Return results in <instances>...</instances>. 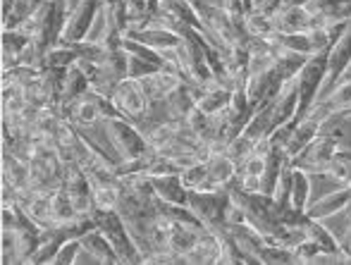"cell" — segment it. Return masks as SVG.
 <instances>
[{"mask_svg":"<svg viewBox=\"0 0 351 265\" xmlns=\"http://www.w3.org/2000/svg\"><path fill=\"white\" fill-rule=\"evenodd\" d=\"M79 249H82V239H67V242L60 247V251L56 253V258H53L51 265H74Z\"/></svg>","mask_w":351,"mask_h":265,"instance_id":"39","label":"cell"},{"mask_svg":"<svg viewBox=\"0 0 351 265\" xmlns=\"http://www.w3.org/2000/svg\"><path fill=\"white\" fill-rule=\"evenodd\" d=\"M315 27L313 14L308 8L301 5H285L278 14V34H294V31H311Z\"/></svg>","mask_w":351,"mask_h":265,"instance_id":"15","label":"cell"},{"mask_svg":"<svg viewBox=\"0 0 351 265\" xmlns=\"http://www.w3.org/2000/svg\"><path fill=\"white\" fill-rule=\"evenodd\" d=\"M275 38L282 43L285 48L289 51H296L301 55H313L315 46H313V38H311L308 31H294V34H275Z\"/></svg>","mask_w":351,"mask_h":265,"instance_id":"35","label":"cell"},{"mask_svg":"<svg viewBox=\"0 0 351 265\" xmlns=\"http://www.w3.org/2000/svg\"><path fill=\"white\" fill-rule=\"evenodd\" d=\"M29 43L32 38L22 29H3V70H12L19 65V58Z\"/></svg>","mask_w":351,"mask_h":265,"instance_id":"20","label":"cell"},{"mask_svg":"<svg viewBox=\"0 0 351 265\" xmlns=\"http://www.w3.org/2000/svg\"><path fill=\"white\" fill-rule=\"evenodd\" d=\"M82 247L86 249V251H91L93 256L98 258V263H101V265H122L120 256H117V251H115V247H112L110 239H108L98 227L88 229V232L84 234Z\"/></svg>","mask_w":351,"mask_h":265,"instance_id":"18","label":"cell"},{"mask_svg":"<svg viewBox=\"0 0 351 265\" xmlns=\"http://www.w3.org/2000/svg\"><path fill=\"white\" fill-rule=\"evenodd\" d=\"M323 101H328L330 110H332L335 115H339V112H351V79L342 81V84L335 88L328 98H323Z\"/></svg>","mask_w":351,"mask_h":265,"instance_id":"37","label":"cell"},{"mask_svg":"<svg viewBox=\"0 0 351 265\" xmlns=\"http://www.w3.org/2000/svg\"><path fill=\"white\" fill-rule=\"evenodd\" d=\"M328 175L339 184H351V149H337L328 165Z\"/></svg>","mask_w":351,"mask_h":265,"instance_id":"34","label":"cell"},{"mask_svg":"<svg viewBox=\"0 0 351 265\" xmlns=\"http://www.w3.org/2000/svg\"><path fill=\"white\" fill-rule=\"evenodd\" d=\"M330 48L306 58L304 67H301L299 75H296V86H299V110H296V122H299L301 117L313 108V103L320 98V91H323V84H325V75H328Z\"/></svg>","mask_w":351,"mask_h":265,"instance_id":"2","label":"cell"},{"mask_svg":"<svg viewBox=\"0 0 351 265\" xmlns=\"http://www.w3.org/2000/svg\"><path fill=\"white\" fill-rule=\"evenodd\" d=\"M306 8L313 14L315 27H335V24L351 22V0H313Z\"/></svg>","mask_w":351,"mask_h":265,"instance_id":"9","label":"cell"},{"mask_svg":"<svg viewBox=\"0 0 351 265\" xmlns=\"http://www.w3.org/2000/svg\"><path fill=\"white\" fill-rule=\"evenodd\" d=\"M191 3H194V0H191ZM201 3H210V5H220L222 0H201Z\"/></svg>","mask_w":351,"mask_h":265,"instance_id":"45","label":"cell"},{"mask_svg":"<svg viewBox=\"0 0 351 265\" xmlns=\"http://www.w3.org/2000/svg\"><path fill=\"white\" fill-rule=\"evenodd\" d=\"M165 103H167V110H170L172 120H184L196 108V86H191V84L177 86L175 91L165 98Z\"/></svg>","mask_w":351,"mask_h":265,"instance_id":"22","label":"cell"},{"mask_svg":"<svg viewBox=\"0 0 351 265\" xmlns=\"http://www.w3.org/2000/svg\"><path fill=\"white\" fill-rule=\"evenodd\" d=\"M112 103L115 108L127 117V120H136L143 117L151 108V96L143 91L139 79H122L112 91Z\"/></svg>","mask_w":351,"mask_h":265,"instance_id":"6","label":"cell"},{"mask_svg":"<svg viewBox=\"0 0 351 265\" xmlns=\"http://www.w3.org/2000/svg\"><path fill=\"white\" fill-rule=\"evenodd\" d=\"M77 218H86V215H79L77 208L72 205L70 196H67L65 186L58 189L53 194V220H56V227L58 225H67V223H74Z\"/></svg>","mask_w":351,"mask_h":265,"instance_id":"30","label":"cell"},{"mask_svg":"<svg viewBox=\"0 0 351 265\" xmlns=\"http://www.w3.org/2000/svg\"><path fill=\"white\" fill-rule=\"evenodd\" d=\"M3 184L12 186L14 191L29 189V163L19 160L10 151L3 149Z\"/></svg>","mask_w":351,"mask_h":265,"instance_id":"21","label":"cell"},{"mask_svg":"<svg viewBox=\"0 0 351 265\" xmlns=\"http://www.w3.org/2000/svg\"><path fill=\"white\" fill-rule=\"evenodd\" d=\"M220 261V239L215 232L204 229V234L199 237V242L194 244L189 253L184 256V263H196V265H213Z\"/></svg>","mask_w":351,"mask_h":265,"instance_id":"19","label":"cell"},{"mask_svg":"<svg viewBox=\"0 0 351 265\" xmlns=\"http://www.w3.org/2000/svg\"><path fill=\"white\" fill-rule=\"evenodd\" d=\"M77 60H79V55H77L74 43L58 41L46 51V67L48 70H70Z\"/></svg>","mask_w":351,"mask_h":265,"instance_id":"26","label":"cell"},{"mask_svg":"<svg viewBox=\"0 0 351 265\" xmlns=\"http://www.w3.org/2000/svg\"><path fill=\"white\" fill-rule=\"evenodd\" d=\"M296 110H299V86H296V77L285 81L278 98L273 101V125H287V122H296Z\"/></svg>","mask_w":351,"mask_h":265,"instance_id":"13","label":"cell"},{"mask_svg":"<svg viewBox=\"0 0 351 265\" xmlns=\"http://www.w3.org/2000/svg\"><path fill=\"white\" fill-rule=\"evenodd\" d=\"M79 3H82V0H65V8H67V12H72V10L77 8Z\"/></svg>","mask_w":351,"mask_h":265,"instance_id":"43","label":"cell"},{"mask_svg":"<svg viewBox=\"0 0 351 265\" xmlns=\"http://www.w3.org/2000/svg\"><path fill=\"white\" fill-rule=\"evenodd\" d=\"M182 181H184L186 189H201V191H208V165L206 160H199V163H191L182 170Z\"/></svg>","mask_w":351,"mask_h":265,"instance_id":"33","label":"cell"},{"mask_svg":"<svg viewBox=\"0 0 351 265\" xmlns=\"http://www.w3.org/2000/svg\"><path fill=\"white\" fill-rule=\"evenodd\" d=\"M217 239H220V261L222 265H249L246 261V256L241 253L239 244L234 242V237H232L230 229H225L222 234H217Z\"/></svg>","mask_w":351,"mask_h":265,"instance_id":"31","label":"cell"},{"mask_svg":"<svg viewBox=\"0 0 351 265\" xmlns=\"http://www.w3.org/2000/svg\"><path fill=\"white\" fill-rule=\"evenodd\" d=\"M347 205H351V184L337 186V189L328 191V194L320 196V199L311 201L306 213H308L313 220H325V218H330V215L344 210Z\"/></svg>","mask_w":351,"mask_h":265,"instance_id":"10","label":"cell"},{"mask_svg":"<svg viewBox=\"0 0 351 265\" xmlns=\"http://www.w3.org/2000/svg\"><path fill=\"white\" fill-rule=\"evenodd\" d=\"M294 168V165H291ZM313 199V181L311 175L301 168H294V179H291V205L299 210H306Z\"/></svg>","mask_w":351,"mask_h":265,"instance_id":"27","label":"cell"},{"mask_svg":"<svg viewBox=\"0 0 351 265\" xmlns=\"http://www.w3.org/2000/svg\"><path fill=\"white\" fill-rule=\"evenodd\" d=\"M158 70H160V67L153 65V62L141 60V58L127 53V79H143V77L153 75V72H158Z\"/></svg>","mask_w":351,"mask_h":265,"instance_id":"38","label":"cell"},{"mask_svg":"<svg viewBox=\"0 0 351 265\" xmlns=\"http://www.w3.org/2000/svg\"><path fill=\"white\" fill-rule=\"evenodd\" d=\"M254 151H256V141L249 139L246 134L234 136V139H232L230 144L225 146V153L230 155L232 160H234L237 168H241V165H244L246 160L254 155Z\"/></svg>","mask_w":351,"mask_h":265,"instance_id":"32","label":"cell"},{"mask_svg":"<svg viewBox=\"0 0 351 265\" xmlns=\"http://www.w3.org/2000/svg\"><path fill=\"white\" fill-rule=\"evenodd\" d=\"M263 170H265V158H261V155H251V158L246 160L239 170H237L234 184L244 191H258Z\"/></svg>","mask_w":351,"mask_h":265,"instance_id":"25","label":"cell"},{"mask_svg":"<svg viewBox=\"0 0 351 265\" xmlns=\"http://www.w3.org/2000/svg\"><path fill=\"white\" fill-rule=\"evenodd\" d=\"M91 220L96 223V227L110 239V244L115 247L117 256H120L122 265H136V263H143V256L136 247V242L132 239L130 234V227H127L125 218L120 215V210L112 208V210H101V208H93L91 213Z\"/></svg>","mask_w":351,"mask_h":265,"instance_id":"1","label":"cell"},{"mask_svg":"<svg viewBox=\"0 0 351 265\" xmlns=\"http://www.w3.org/2000/svg\"><path fill=\"white\" fill-rule=\"evenodd\" d=\"M339 249H342V253H344V258H347V263H351V225H349L347 232H344V237L339 239Z\"/></svg>","mask_w":351,"mask_h":265,"instance_id":"42","label":"cell"},{"mask_svg":"<svg viewBox=\"0 0 351 265\" xmlns=\"http://www.w3.org/2000/svg\"><path fill=\"white\" fill-rule=\"evenodd\" d=\"M101 5H103L101 0H82L72 12H67L60 41H67V43L84 41V38L88 36V31H91L93 19H96Z\"/></svg>","mask_w":351,"mask_h":265,"instance_id":"7","label":"cell"},{"mask_svg":"<svg viewBox=\"0 0 351 265\" xmlns=\"http://www.w3.org/2000/svg\"><path fill=\"white\" fill-rule=\"evenodd\" d=\"M58 108H60L62 120H67L70 125L77 127V129H86V127H93L96 122L103 120L96 91L84 93V96L74 98L72 103H65V105H58Z\"/></svg>","mask_w":351,"mask_h":265,"instance_id":"8","label":"cell"},{"mask_svg":"<svg viewBox=\"0 0 351 265\" xmlns=\"http://www.w3.org/2000/svg\"><path fill=\"white\" fill-rule=\"evenodd\" d=\"M206 165H208V191L230 189V184L237 179V170L239 168L225 151L222 153H210L206 158Z\"/></svg>","mask_w":351,"mask_h":265,"instance_id":"12","label":"cell"},{"mask_svg":"<svg viewBox=\"0 0 351 265\" xmlns=\"http://www.w3.org/2000/svg\"><path fill=\"white\" fill-rule=\"evenodd\" d=\"M313 0H289L287 5H301V8H306V5H311Z\"/></svg>","mask_w":351,"mask_h":265,"instance_id":"44","label":"cell"},{"mask_svg":"<svg viewBox=\"0 0 351 265\" xmlns=\"http://www.w3.org/2000/svg\"><path fill=\"white\" fill-rule=\"evenodd\" d=\"M160 12L170 14V17L180 19V22L189 24L194 29H201V19L191 0H160Z\"/></svg>","mask_w":351,"mask_h":265,"instance_id":"28","label":"cell"},{"mask_svg":"<svg viewBox=\"0 0 351 265\" xmlns=\"http://www.w3.org/2000/svg\"><path fill=\"white\" fill-rule=\"evenodd\" d=\"M230 203H232L230 189H217V191L191 189L189 201H186V205L194 210V215L204 223V227L215 234H222L227 229L225 213Z\"/></svg>","mask_w":351,"mask_h":265,"instance_id":"3","label":"cell"},{"mask_svg":"<svg viewBox=\"0 0 351 265\" xmlns=\"http://www.w3.org/2000/svg\"><path fill=\"white\" fill-rule=\"evenodd\" d=\"M204 225H184V223H172L170 220V234H167V251L177 253L184 263V256L194 249L199 237L204 234Z\"/></svg>","mask_w":351,"mask_h":265,"instance_id":"11","label":"cell"},{"mask_svg":"<svg viewBox=\"0 0 351 265\" xmlns=\"http://www.w3.org/2000/svg\"><path fill=\"white\" fill-rule=\"evenodd\" d=\"M3 265H17V247H14L12 229H3Z\"/></svg>","mask_w":351,"mask_h":265,"instance_id":"41","label":"cell"},{"mask_svg":"<svg viewBox=\"0 0 351 265\" xmlns=\"http://www.w3.org/2000/svg\"><path fill=\"white\" fill-rule=\"evenodd\" d=\"M153 189L156 196L165 203H177V205H186L189 201V189L184 186L180 175H162V177H151Z\"/></svg>","mask_w":351,"mask_h":265,"instance_id":"17","label":"cell"},{"mask_svg":"<svg viewBox=\"0 0 351 265\" xmlns=\"http://www.w3.org/2000/svg\"><path fill=\"white\" fill-rule=\"evenodd\" d=\"M261 265H287L296 263V256L291 249L278 247V244H263V249L258 251Z\"/></svg>","mask_w":351,"mask_h":265,"instance_id":"36","label":"cell"},{"mask_svg":"<svg viewBox=\"0 0 351 265\" xmlns=\"http://www.w3.org/2000/svg\"><path fill=\"white\" fill-rule=\"evenodd\" d=\"M349 65H351V24L347 27V31H344L342 36H339L337 41L332 43V48H330V55H328V75H325V84H323V91H320L318 101L328 98L330 93H332L335 88L339 86L342 77L347 75Z\"/></svg>","mask_w":351,"mask_h":265,"instance_id":"5","label":"cell"},{"mask_svg":"<svg viewBox=\"0 0 351 265\" xmlns=\"http://www.w3.org/2000/svg\"><path fill=\"white\" fill-rule=\"evenodd\" d=\"M106 131L110 139L112 151L117 153L120 163H130V160H139L151 149L143 136V131L132 120H122V117H112L106 120Z\"/></svg>","mask_w":351,"mask_h":265,"instance_id":"4","label":"cell"},{"mask_svg":"<svg viewBox=\"0 0 351 265\" xmlns=\"http://www.w3.org/2000/svg\"><path fill=\"white\" fill-rule=\"evenodd\" d=\"M125 36L134 38V41H139V43H146V46L156 48V51H160V53L172 51V48H177L182 43V38L177 36L175 31L156 27V24H151V27H146V29H136V31H127Z\"/></svg>","mask_w":351,"mask_h":265,"instance_id":"14","label":"cell"},{"mask_svg":"<svg viewBox=\"0 0 351 265\" xmlns=\"http://www.w3.org/2000/svg\"><path fill=\"white\" fill-rule=\"evenodd\" d=\"M306 232H308V237L313 239V242L320 244V249H323L325 253H337V256H344L342 249H339V239L335 237V234L330 232L328 227H325L323 220H313V218H311V223L306 225Z\"/></svg>","mask_w":351,"mask_h":265,"instance_id":"29","label":"cell"},{"mask_svg":"<svg viewBox=\"0 0 351 265\" xmlns=\"http://www.w3.org/2000/svg\"><path fill=\"white\" fill-rule=\"evenodd\" d=\"M91 91V81H88V77L84 75L82 67L74 62V65L67 70L65 75V81H62V93H60V105H65V103H72L74 98L84 96V93Z\"/></svg>","mask_w":351,"mask_h":265,"instance_id":"23","label":"cell"},{"mask_svg":"<svg viewBox=\"0 0 351 265\" xmlns=\"http://www.w3.org/2000/svg\"><path fill=\"white\" fill-rule=\"evenodd\" d=\"M103 5H115V0H101Z\"/></svg>","mask_w":351,"mask_h":265,"instance_id":"46","label":"cell"},{"mask_svg":"<svg viewBox=\"0 0 351 265\" xmlns=\"http://www.w3.org/2000/svg\"><path fill=\"white\" fill-rule=\"evenodd\" d=\"M323 253V249H320L318 242H313V239H304V242L299 244V247L294 249V256H296V263H315V258Z\"/></svg>","mask_w":351,"mask_h":265,"instance_id":"40","label":"cell"},{"mask_svg":"<svg viewBox=\"0 0 351 265\" xmlns=\"http://www.w3.org/2000/svg\"><path fill=\"white\" fill-rule=\"evenodd\" d=\"M139 81H141L143 91L151 96V101L167 98L177 86L184 84V79H182V77L177 75V72H172V70H158V72H153V75L143 77V79H139Z\"/></svg>","mask_w":351,"mask_h":265,"instance_id":"16","label":"cell"},{"mask_svg":"<svg viewBox=\"0 0 351 265\" xmlns=\"http://www.w3.org/2000/svg\"><path fill=\"white\" fill-rule=\"evenodd\" d=\"M244 27L254 38H273L278 34V19L261 12L258 8H251L244 17Z\"/></svg>","mask_w":351,"mask_h":265,"instance_id":"24","label":"cell"}]
</instances>
